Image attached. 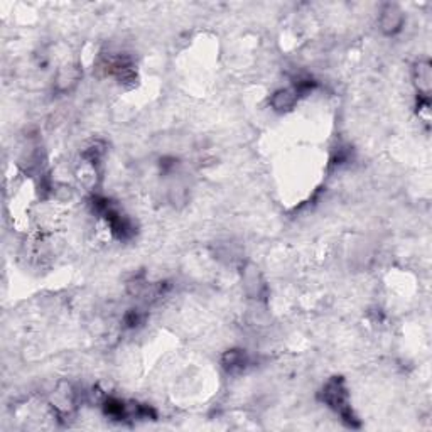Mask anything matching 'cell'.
<instances>
[{"instance_id":"cell-2","label":"cell","mask_w":432,"mask_h":432,"mask_svg":"<svg viewBox=\"0 0 432 432\" xmlns=\"http://www.w3.org/2000/svg\"><path fill=\"white\" fill-rule=\"evenodd\" d=\"M405 14L397 3H387L383 6V9L380 10L378 16V25L380 31L387 36H396L397 32L402 31L404 28Z\"/></svg>"},{"instance_id":"cell-5","label":"cell","mask_w":432,"mask_h":432,"mask_svg":"<svg viewBox=\"0 0 432 432\" xmlns=\"http://www.w3.org/2000/svg\"><path fill=\"white\" fill-rule=\"evenodd\" d=\"M414 85L420 96H429L432 88V68L429 59H419L412 69Z\"/></svg>"},{"instance_id":"cell-10","label":"cell","mask_w":432,"mask_h":432,"mask_svg":"<svg viewBox=\"0 0 432 432\" xmlns=\"http://www.w3.org/2000/svg\"><path fill=\"white\" fill-rule=\"evenodd\" d=\"M349 158H352V151H349V147H338V151L334 152L331 162H333L334 166H341V164L348 162Z\"/></svg>"},{"instance_id":"cell-9","label":"cell","mask_w":432,"mask_h":432,"mask_svg":"<svg viewBox=\"0 0 432 432\" xmlns=\"http://www.w3.org/2000/svg\"><path fill=\"white\" fill-rule=\"evenodd\" d=\"M142 321H144V316L140 314L139 309H130L124 318V324L127 327H130V330H133V327H137L139 324H142Z\"/></svg>"},{"instance_id":"cell-4","label":"cell","mask_w":432,"mask_h":432,"mask_svg":"<svg viewBox=\"0 0 432 432\" xmlns=\"http://www.w3.org/2000/svg\"><path fill=\"white\" fill-rule=\"evenodd\" d=\"M241 281H244L245 292L252 297V299H263L267 294V285L263 281L262 274L255 266L248 263L245 266L244 272H241Z\"/></svg>"},{"instance_id":"cell-6","label":"cell","mask_w":432,"mask_h":432,"mask_svg":"<svg viewBox=\"0 0 432 432\" xmlns=\"http://www.w3.org/2000/svg\"><path fill=\"white\" fill-rule=\"evenodd\" d=\"M81 78V72L76 65H66L56 72L54 87L59 93L72 91Z\"/></svg>"},{"instance_id":"cell-3","label":"cell","mask_w":432,"mask_h":432,"mask_svg":"<svg viewBox=\"0 0 432 432\" xmlns=\"http://www.w3.org/2000/svg\"><path fill=\"white\" fill-rule=\"evenodd\" d=\"M103 218L107 219L111 233H114V237L118 238V240H130V238L136 235V225H133L132 219H130L129 216L122 215L115 206H111L110 210L103 215Z\"/></svg>"},{"instance_id":"cell-7","label":"cell","mask_w":432,"mask_h":432,"mask_svg":"<svg viewBox=\"0 0 432 432\" xmlns=\"http://www.w3.org/2000/svg\"><path fill=\"white\" fill-rule=\"evenodd\" d=\"M297 100H299V96L294 91V88H282V90L272 93L269 103L275 111H279V114H288V111H290L296 107Z\"/></svg>"},{"instance_id":"cell-1","label":"cell","mask_w":432,"mask_h":432,"mask_svg":"<svg viewBox=\"0 0 432 432\" xmlns=\"http://www.w3.org/2000/svg\"><path fill=\"white\" fill-rule=\"evenodd\" d=\"M321 400L331 411L340 414L343 422L348 424L349 427H360L358 417L355 415L352 404H349V392L346 389L345 380L341 377L327 380V383L321 390Z\"/></svg>"},{"instance_id":"cell-8","label":"cell","mask_w":432,"mask_h":432,"mask_svg":"<svg viewBox=\"0 0 432 432\" xmlns=\"http://www.w3.org/2000/svg\"><path fill=\"white\" fill-rule=\"evenodd\" d=\"M222 365L228 374H240V371H244L247 368L248 355L245 353V349L240 348L228 349L222 356Z\"/></svg>"}]
</instances>
